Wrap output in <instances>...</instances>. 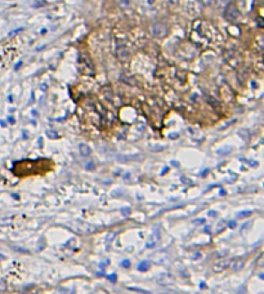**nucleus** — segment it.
Masks as SVG:
<instances>
[{
  "label": "nucleus",
  "mask_w": 264,
  "mask_h": 294,
  "mask_svg": "<svg viewBox=\"0 0 264 294\" xmlns=\"http://www.w3.org/2000/svg\"><path fill=\"white\" fill-rule=\"evenodd\" d=\"M79 64H80V70L84 74H86V75H93L94 74V66L92 63V59L86 54H83L79 58Z\"/></svg>",
  "instance_id": "obj_1"
},
{
  "label": "nucleus",
  "mask_w": 264,
  "mask_h": 294,
  "mask_svg": "<svg viewBox=\"0 0 264 294\" xmlns=\"http://www.w3.org/2000/svg\"><path fill=\"white\" fill-rule=\"evenodd\" d=\"M224 17L229 21V22H235V21L240 17V12L236 8L235 4H227V7L224 8Z\"/></svg>",
  "instance_id": "obj_2"
},
{
  "label": "nucleus",
  "mask_w": 264,
  "mask_h": 294,
  "mask_svg": "<svg viewBox=\"0 0 264 294\" xmlns=\"http://www.w3.org/2000/svg\"><path fill=\"white\" fill-rule=\"evenodd\" d=\"M169 30L168 27L164 23H155L152 27H151V34L155 36V38H165L168 35Z\"/></svg>",
  "instance_id": "obj_3"
},
{
  "label": "nucleus",
  "mask_w": 264,
  "mask_h": 294,
  "mask_svg": "<svg viewBox=\"0 0 264 294\" xmlns=\"http://www.w3.org/2000/svg\"><path fill=\"white\" fill-rule=\"evenodd\" d=\"M116 159L120 163H129V161H142L143 156H141V155H117Z\"/></svg>",
  "instance_id": "obj_4"
},
{
  "label": "nucleus",
  "mask_w": 264,
  "mask_h": 294,
  "mask_svg": "<svg viewBox=\"0 0 264 294\" xmlns=\"http://www.w3.org/2000/svg\"><path fill=\"white\" fill-rule=\"evenodd\" d=\"M231 265V259H219L213 265V270L214 272H222L223 270H226Z\"/></svg>",
  "instance_id": "obj_5"
},
{
  "label": "nucleus",
  "mask_w": 264,
  "mask_h": 294,
  "mask_svg": "<svg viewBox=\"0 0 264 294\" xmlns=\"http://www.w3.org/2000/svg\"><path fill=\"white\" fill-rule=\"evenodd\" d=\"M231 266H232V270L235 271H240L242 267L245 266V259H233V261H231Z\"/></svg>",
  "instance_id": "obj_6"
},
{
  "label": "nucleus",
  "mask_w": 264,
  "mask_h": 294,
  "mask_svg": "<svg viewBox=\"0 0 264 294\" xmlns=\"http://www.w3.org/2000/svg\"><path fill=\"white\" fill-rule=\"evenodd\" d=\"M79 151H80V155H81V156H84V158L89 156V155L92 154V148H90L86 143H80L79 145Z\"/></svg>",
  "instance_id": "obj_7"
},
{
  "label": "nucleus",
  "mask_w": 264,
  "mask_h": 294,
  "mask_svg": "<svg viewBox=\"0 0 264 294\" xmlns=\"http://www.w3.org/2000/svg\"><path fill=\"white\" fill-rule=\"evenodd\" d=\"M157 283H159V284H161V285H170V284L173 283V279H171V276H170V275L164 274V275H161V276H159Z\"/></svg>",
  "instance_id": "obj_8"
},
{
  "label": "nucleus",
  "mask_w": 264,
  "mask_h": 294,
  "mask_svg": "<svg viewBox=\"0 0 264 294\" xmlns=\"http://www.w3.org/2000/svg\"><path fill=\"white\" fill-rule=\"evenodd\" d=\"M148 268H150V262H147V261H142L139 265H138V270H139L141 272L148 271Z\"/></svg>",
  "instance_id": "obj_9"
},
{
  "label": "nucleus",
  "mask_w": 264,
  "mask_h": 294,
  "mask_svg": "<svg viewBox=\"0 0 264 294\" xmlns=\"http://www.w3.org/2000/svg\"><path fill=\"white\" fill-rule=\"evenodd\" d=\"M251 214H253V210H242V212H240V213H237V218H240V219L248 218Z\"/></svg>",
  "instance_id": "obj_10"
},
{
  "label": "nucleus",
  "mask_w": 264,
  "mask_h": 294,
  "mask_svg": "<svg viewBox=\"0 0 264 294\" xmlns=\"http://www.w3.org/2000/svg\"><path fill=\"white\" fill-rule=\"evenodd\" d=\"M231 151H232V147L227 146V147H223V148H219L218 151H216V154H218V155H228Z\"/></svg>",
  "instance_id": "obj_11"
},
{
  "label": "nucleus",
  "mask_w": 264,
  "mask_h": 294,
  "mask_svg": "<svg viewBox=\"0 0 264 294\" xmlns=\"http://www.w3.org/2000/svg\"><path fill=\"white\" fill-rule=\"evenodd\" d=\"M180 181H182V182H183L184 184H187V186H193V182H192V181L189 179V178H187L185 176H182V177H180Z\"/></svg>",
  "instance_id": "obj_12"
},
{
  "label": "nucleus",
  "mask_w": 264,
  "mask_h": 294,
  "mask_svg": "<svg viewBox=\"0 0 264 294\" xmlns=\"http://www.w3.org/2000/svg\"><path fill=\"white\" fill-rule=\"evenodd\" d=\"M121 214H123L124 217H129V215L132 214V209L129 208V206H126V208H123V209H121Z\"/></svg>",
  "instance_id": "obj_13"
},
{
  "label": "nucleus",
  "mask_w": 264,
  "mask_h": 294,
  "mask_svg": "<svg viewBox=\"0 0 264 294\" xmlns=\"http://www.w3.org/2000/svg\"><path fill=\"white\" fill-rule=\"evenodd\" d=\"M151 150L152 151H155V152H157V151H162V150H165V146H157V145H152L150 147Z\"/></svg>",
  "instance_id": "obj_14"
},
{
  "label": "nucleus",
  "mask_w": 264,
  "mask_h": 294,
  "mask_svg": "<svg viewBox=\"0 0 264 294\" xmlns=\"http://www.w3.org/2000/svg\"><path fill=\"white\" fill-rule=\"evenodd\" d=\"M46 136H48L49 138H53V140H57V138L59 137L57 133L53 132V130H46Z\"/></svg>",
  "instance_id": "obj_15"
},
{
  "label": "nucleus",
  "mask_w": 264,
  "mask_h": 294,
  "mask_svg": "<svg viewBox=\"0 0 264 294\" xmlns=\"http://www.w3.org/2000/svg\"><path fill=\"white\" fill-rule=\"evenodd\" d=\"M85 169H86V170H94V169H96V165H94V163H93V161H90V163H86V165H85Z\"/></svg>",
  "instance_id": "obj_16"
},
{
  "label": "nucleus",
  "mask_w": 264,
  "mask_h": 294,
  "mask_svg": "<svg viewBox=\"0 0 264 294\" xmlns=\"http://www.w3.org/2000/svg\"><path fill=\"white\" fill-rule=\"evenodd\" d=\"M121 266H123L124 268H129V267H130V261H129V259H124V261L121 262Z\"/></svg>",
  "instance_id": "obj_17"
},
{
  "label": "nucleus",
  "mask_w": 264,
  "mask_h": 294,
  "mask_svg": "<svg viewBox=\"0 0 264 294\" xmlns=\"http://www.w3.org/2000/svg\"><path fill=\"white\" fill-rule=\"evenodd\" d=\"M22 27H21V28H16V30H13V31L12 32H9V34H8V36H13V35H16V34H18V32H21V31H22Z\"/></svg>",
  "instance_id": "obj_18"
},
{
  "label": "nucleus",
  "mask_w": 264,
  "mask_h": 294,
  "mask_svg": "<svg viewBox=\"0 0 264 294\" xmlns=\"http://www.w3.org/2000/svg\"><path fill=\"white\" fill-rule=\"evenodd\" d=\"M245 293H246V286H245V285L240 286V289L236 292V294H245Z\"/></svg>",
  "instance_id": "obj_19"
},
{
  "label": "nucleus",
  "mask_w": 264,
  "mask_h": 294,
  "mask_svg": "<svg viewBox=\"0 0 264 294\" xmlns=\"http://www.w3.org/2000/svg\"><path fill=\"white\" fill-rule=\"evenodd\" d=\"M236 226H237V222L235 219H232V220H229V222H228V227L229 228H235Z\"/></svg>",
  "instance_id": "obj_20"
},
{
  "label": "nucleus",
  "mask_w": 264,
  "mask_h": 294,
  "mask_svg": "<svg viewBox=\"0 0 264 294\" xmlns=\"http://www.w3.org/2000/svg\"><path fill=\"white\" fill-rule=\"evenodd\" d=\"M108 280H110L111 283H116V280H117V276H116L115 274H112V275L108 276Z\"/></svg>",
  "instance_id": "obj_21"
},
{
  "label": "nucleus",
  "mask_w": 264,
  "mask_h": 294,
  "mask_svg": "<svg viewBox=\"0 0 264 294\" xmlns=\"http://www.w3.org/2000/svg\"><path fill=\"white\" fill-rule=\"evenodd\" d=\"M207 215H209V217H213V218H215L216 215H218V213H216L215 210H209V213H207Z\"/></svg>",
  "instance_id": "obj_22"
},
{
  "label": "nucleus",
  "mask_w": 264,
  "mask_h": 294,
  "mask_svg": "<svg viewBox=\"0 0 264 294\" xmlns=\"http://www.w3.org/2000/svg\"><path fill=\"white\" fill-rule=\"evenodd\" d=\"M14 250H17V252H21V253H28V250L22 249V248H19V246H14Z\"/></svg>",
  "instance_id": "obj_23"
},
{
  "label": "nucleus",
  "mask_w": 264,
  "mask_h": 294,
  "mask_svg": "<svg viewBox=\"0 0 264 294\" xmlns=\"http://www.w3.org/2000/svg\"><path fill=\"white\" fill-rule=\"evenodd\" d=\"M130 177H132L130 173H125V174L123 176V179L124 181H130Z\"/></svg>",
  "instance_id": "obj_24"
},
{
  "label": "nucleus",
  "mask_w": 264,
  "mask_h": 294,
  "mask_svg": "<svg viewBox=\"0 0 264 294\" xmlns=\"http://www.w3.org/2000/svg\"><path fill=\"white\" fill-rule=\"evenodd\" d=\"M171 165L178 168V166H179V161H176V160H171Z\"/></svg>",
  "instance_id": "obj_25"
},
{
  "label": "nucleus",
  "mask_w": 264,
  "mask_h": 294,
  "mask_svg": "<svg viewBox=\"0 0 264 294\" xmlns=\"http://www.w3.org/2000/svg\"><path fill=\"white\" fill-rule=\"evenodd\" d=\"M193 223H196V224H197V223H202V224H204V223H205V219H194V220H193Z\"/></svg>",
  "instance_id": "obj_26"
},
{
  "label": "nucleus",
  "mask_w": 264,
  "mask_h": 294,
  "mask_svg": "<svg viewBox=\"0 0 264 294\" xmlns=\"http://www.w3.org/2000/svg\"><path fill=\"white\" fill-rule=\"evenodd\" d=\"M120 3H121V5H129V0H120Z\"/></svg>",
  "instance_id": "obj_27"
},
{
  "label": "nucleus",
  "mask_w": 264,
  "mask_h": 294,
  "mask_svg": "<svg viewBox=\"0 0 264 294\" xmlns=\"http://www.w3.org/2000/svg\"><path fill=\"white\" fill-rule=\"evenodd\" d=\"M218 2V5H220V7H223V4L222 3H224V4H227V2L228 0H216Z\"/></svg>",
  "instance_id": "obj_28"
},
{
  "label": "nucleus",
  "mask_w": 264,
  "mask_h": 294,
  "mask_svg": "<svg viewBox=\"0 0 264 294\" xmlns=\"http://www.w3.org/2000/svg\"><path fill=\"white\" fill-rule=\"evenodd\" d=\"M249 164H250V166H257V165H258V163H257V161H254V160H250Z\"/></svg>",
  "instance_id": "obj_29"
},
{
  "label": "nucleus",
  "mask_w": 264,
  "mask_h": 294,
  "mask_svg": "<svg viewBox=\"0 0 264 294\" xmlns=\"http://www.w3.org/2000/svg\"><path fill=\"white\" fill-rule=\"evenodd\" d=\"M207 173H209V169H205L204 172L201 173V177H206V174H207Z\"/></svg>",
  "instance_id": "obj_30"
},
{
  "label": "nucleus",
  "mask_w": 264,
  "mask_h": 294,
  "mask_svg": "<svg viewBox=\"0 0 264 294\" xmlns=\"http://www.w3.org/2000/svg\"><path fill=\"white\" fill-rule=\"evenodd\" d=\"M200 257H201V253H196V254L193 256V259H198Z\"/></svg>",
  "instance_id": "obj_31"
},
{
  "label": "nucleus",
  "mask_w": 264,
  "mask_h": 294,
  "mask_svg": "<svg viewBox=\"0 0 264 294\" xmlns=\"http://www.w3.org/2000/svg\"><path fill=\"white\" fill-rule=\"evenodd\" d=\"M168 170H169V168H168V166H166V168H164L162 172H161V176H164V174H165V173H168Z\"/></svg>",
  "instance_id": "obj_32"
},
{
  "label": "nucleus",
  "mask_w": 264,
  "mask_h": 294,
  "mask_svg": "<svg viewBox=\"0 0 264 294\" xmlns=\"http://www.w3.org/2000/svg\"><path fill=\"white\" fill-rule=\"evenodd\" d=\"M219 195H226V190H223V188H220V191H219Z\"/></svg>",
  "instance_id": "obj_33"
},
{
  "label": "nucleus",
  "mask_w": 264,
  "mask_h": 294,
  "mask_svg": "<svg viewBox=\"0 0 264 294\" xmlns=\"http://www.w3.org/2000/svg\"><path fill=\"white\" fill-rule=\"evenodd\" d=\"M8 122H9L10 124H14V119H13L12 116H9V118H8Z\"/></svg>",
  "instance_id": "obj_34"
},
{
  "label": "nucleus",
  "mask_w": 264,
  "mask_h": 294,
  "mask_svg": "<svg viewBox=\"0 0 264 294\" xmlns=\"http://www.w3.org/2000/svg\"><path fill=\"white\" fill-rule=\"evenodd\" d=\"M21 66H22V63H21V62H19V63H17V64H16V67H14V70H18Z\"/></svg>",
  "instance_id": "obj_35"
},
{
  "label": "nucleus",
  "mask_w": 264,
  "mask_h": 294,
  "mask_svg": "<svg viewBox=\"0 0 264 294\" xmlns=\"http://www.w3.org/2000/svg\"><path fill=\"white\" fill-rule=\"evenodd\" d=\"M178 137H179V136L176 134V133H174V134H171V136H170V138H171V140H173V138H174V140H175V138H178Z\"/></svg>",
  "instance_id": "obj_36"
},
{
  "label": "nucleus",
  "mask_w": 264,
  "mask_h": 294,
  "mask_svg": "<svg viewBox=\"0 0 264 294\" xmlns=\"http://www.w3.org/2000/svg\"><path fill=\"white\" fill-rule=\"evenodd\" d=\"M12 196H13V199H16V200H18V199H19V196H18V195H17V194H13V195H12Z\"/></svg>",
  "instance_id": "obj_37"
},
{
  "label": "nucleus",
  "mask_w": 264,
  "mask_h": 294,
  "mask_svg": "<svg viewBox=\"0 0 264 294\" xmlns=\"http://www.w3.org/2000/svg\"><path fill=\"white\" fill-rule=\"evenodd\" d=\"M204 231H205L206 233H210V228H209V227H205V230H204Z\"/></svg>",
  "instance_id": "obj_38"
},
{
  "label": "nucleus",
  "mask_w": 264,
  "mask_h": 294,
  "mask_svg": "<svg viewBox=\"0 0 264 294\" xmlns=\"http://www.w3.org/2000/svg\"><path fill=\"white\" fill-rule=\"evenodd\" d=\"M200 288H206V284L205 283H201L200 284Z\"/></svg>",
  "instance_id": "obj_39"
},
{
  "label": "nucleus",
  "mask_w": 264,
  "mask_h": 294,
  "mask_svg": "<svg viewBox=\"0 0 264 294\" xmlns=\"http://www.w3.org/2000/svg\"><path fill=\"white\" fill-rule=\"evenodd\" d=\"M0 124H1V127H5V122H3V120L0 122Z\"/></svg>",
  "instance_id": "obj_40"
},
{
  "label": "nucleus",
  "mask_w": 264,
  "mask_h": 294,
  "mask_svg": "<svg viewBox=\"0 0 264 294\" xmlns=\"http://www.w3.org/2000/svg\"><path fill=\"white\" fill-rule=\"evenodd\" d=\"M32 115H34V116H37V112H36L35 110H34V111H32Z\"/></svg>",
  "instance_id": "obj_41"
},
{
  "label": "nucleus",
  "mask_w": 264,
  "mask_h": 294,
  "mask_svg": "<svg viewBox=\"0 0 264 294\" xmlns=\"http://www.w3.org/2000/svg\"><path fill=\"white\" fill-rule=\"evenodd\" d=\"M4 258H5V257H4L3 254H0V259H4Z\"/></svg>",
  "instance_id": "obj_42"
}]
</instances>
